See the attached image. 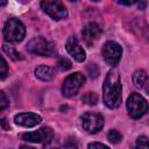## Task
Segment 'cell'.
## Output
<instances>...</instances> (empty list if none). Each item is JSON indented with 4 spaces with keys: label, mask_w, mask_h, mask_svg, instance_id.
Segmentation results:
<instances>
[{
    "label": "cell",
    "mask_w": 149,
    "mask_h": 149,
    "mask_svg": "<svg viewBox=\"0 0 149 149\" xmlns=\"http://www.w3.org/2000/svg\"><path fill=\"white\" fill-rule=\"evenodd\" d=\"M71 62L69 61V59H66V58H62L59 62H58V68L62 70V71H66V70H69V69H71Z\"/></svg>",
    "instance_id": "19"
},
{
    "label": "cell",
    "mask_w": 149,
    "mask_h": 149,
    "mask_svg": "<svg viewBox=\"0 0 149 149\" xmlns=\"http://www.w3.org/2000/svg\"><path fill=\"white\" fill-rule=\"evenodd\" d=\"M136 149H149V140L146 136H140L136 140Z\"/></svg>",
    "instance_id": "18"
},
{
    "label": "cell",
    "mask_w": 149,
    "mask_h": 149,
    "mask_svg": "<svg viewBox=\"0 0 149 149\" xmlns=\"http://www.w3.org/2000/svg\"><path fill=\"white\" fill-rule=\"evenodd\" d=\"M41 7L44 13H47L54 20H63L68 16V10L61 1L44 0L41 2Z\"/></svg>",
    "instance_id": "6"
},
{
    "label": "cell",
    "mask_w": 149,
    "mask_h": 149,
    "mask_svg": "<svg viewBox=\"0 0 149 149\" xmlns=\"http://www.w3.org/2000/svg\"><path fill=\"white\" fill-rule=\"evenodd\" d=\"M127 109L130 118L139 119L147 113L148 102L141 94L132 93L127 99Z\"/></svg>",
    "instance_id": "4"
},
{
    "label": "cell",
    "mask_w": 149,
    "mask_h": 149,
    "mask_svg": "<svg viewBox=\"0 0 149 149\" xmlns=\"http://www.w3.org/2000/svg\"><path fill=\"white\" fill-rule=\"evenodd\" d=\"M1 127H2V129H5V130H7V129H9V126H7V123H6V120L2 118L1 119Z\"/></svg>",
    "instance_id": "25"
},
{
    "label": "cell",
    "mask_w": 149,
    "mask_h": 149,
    "mask_svg": "<svg viewBox=\"0 0 149 149\" xmlns=\"http://www.w3.org/2000/svg\"><path fill=\"white\" fill-rule=\"evenodd\" d=\"M122 49L121 45L114 41H108L102 47V56L108 65H115L121 58Z\"/></svg>",
    "instance_id": "8"
},
{
    "label": "cell",
    "mask_w": 149,
    "mask_h": 149,
    "mask_svg": "<svg viewBox=\"0 0 149 149\" xmlns=\"http://www.w3.org/2000/svg\"><path fill=\"white\" fill-rule=\"evenodd\" d=\"M26 35V28L23 23L15 17L8 19L3 26V37L8 42H20Z\"/></svg>",
    "instance_id": "2"
},
{
    "label": "cell",
    "mask_w": 149,
    "mask_h": 149,
    "mask_svg": "<svg viewBox=\"0 0 149 149\" xmlns=\"http://www.w3.org/2000/svg\"><path fill=\"white\" fill-rule=\"evenodd\" d=\"M146 5H147L146 2H140V3H139V8H140V9H143V8L146 7Z\"/></svg>",
    "instance_id": "27"
},
{
    "label": "cell",
    "mask_w": 149,
    "mask_h": 149,
    "mask_svg": "<svg viewBox=\"0 0 149 149\" xmlns=\"http://www.w3.org/2000/svg\"><path fill=\"white\" fill-rule=\"evenodd\" d=\"M84 81H85V77L80 72H74L72 74H69L63 81V86H62L63 95L68 98L76 95L78 91L81 88Z\"/></svg>",
    "instance_id": "5"
},
{
    "label": "cell",
    "mask_w": 149,
    "mask_h": 149,
    "mask_svg": "<svg viewBox=\"0 0 149 149\" xmlns=\"http://www.w3.org/2000/svg\"><path fill=\"white\" fill-rule=\"evenodd\" d=\"M65 149H78V147H77V144L74 143V142H72V141H68L66 143H65V147H64Z\"/></svg>",
    "instance_id": "24"
},
{
    "label": "cell",
    "mask_w": 149,
    "mask_h": 149,
    "mask_svg": "<svg viewBox=\"0 0 149 149\" xmlns=\"http://www.w3.org/2000/svg\"><path fill=\"white\" fill-rule=\"evenodd\" d=\"M8 105H9V100L7 99V97H6L5 92H3V91H1V92H0V109H1V111H3Z\"/></svg>",
    "instance_id": "20"
},
{
    "label": "cell",
    "mask_w": 149,
    "mask_h": 149,
    "mask_svg": "<svg viewBox=\"0 0 149 149\" xmlns=\"http://www.w3.org/2000/svg\"><path fill=\"white\" fill-rule=\"evenodd\" d=\"M88 73H90L91 77H97V76L99 74V70H98V68H97L95 64H91V65H90V68H88Z\"/></svg>",
    "instance_id": "23"
},
{
    "label": "cell",
    "mask_w": 149,
    "mask_h": 149,
    "mask_svg": "<svg viewBox=\"0 0 149 149\" xmlns=\"http://www.w3.org/2000/svg\"><path fill=\"white\" fill-rule=\"evenodd\" d=\"M0 74H1V79H5L8 74V66H7V63H6L3 57L1 58V72H0Z\"/></svg>",
    "instance_id": "21"
},
{
    "label": "cell",
    "mask_w": 149,
    "mask_h": 149,
    "mask_svg": "<svg viewBox=\"0 0 149 149\" xmlns=\"http://www.w3.org/2000/svg\"><path fill=\"white\" fill-rule=\"evenodd\" d=\"M81 100L87 105H95L98 102V95L94 92H87L85 95H83Z\"/></svg>",
    "instance_id": "16"
},
{
    "label": "cell",
    "mask_w": 149,
    "mask_h": 149,
    "mask_svg": "<svg viewBox=\"0 0 149 149\" xmlns=\"http://www.w3.org/2000/svg\"><path fill=\"white\" fill-rule=\"evenodd\" d=\"M65 48L68 50V52L74 58V61L77 62H84L86 58V54L84 51V49L80 47L78 40L74 36H70L66 41Z\"/></svg>",
    "instance_id": "10"
},
{
    "label": "cell",
    "mask_w": 149,
    "mask_h": 149,
    "mask_svg": "<svg viewBox=\"0 0 149 149\" xmlns=\"http://www.w3.org/2000/svg\"><path fill=\"white\" fill-rule=\"evenodd\" d=\"M121 83L119 74L115 70L107 73L102 85V98L104 102L108 108H116L121 104Z\"/></svg>",
    "instance_id": "1"
},
{
    "label": "cell",
    "mask_w": 149,
    "mask_h": 149,
    "mask_svg": "<svg viewBox=\"0 0 149 149\" xmlns=\"http://www.w3.org/2000/svg\"><path fill=\"white\" fill-rule=\"evenodd\" d=\"M2 50H3V52H5L7 56H9L13 61H21V59L23 58L22 55H21L20 52H17V51L15 50V48L12 47V45L8 44V43H3V44H2Z\"/></svg>",
    "instance_id": "14"
},
{
    "label": "cell",
    "mask_w": 149,
    "mask_h": 149,
    "mask_svg": "<svg viewBox=\"0 0 149 149\" xmlns=\"http://www.w3.org/2000/svg\"><path fill=\"white\" fill-rule=\"evenodd\" d=\"M119 3H120V5H126V6H132V5H134L135 2H134V1H128V2H125V1H119Z\"/></svg>",
    "instance_id": "26"
},
{
    "label": "cell",
    "mask_w": 149,
    "mask_h": 149,
    "mask_svg": "<svg viewBox=\"0 0 149 149\" xmlns=\"http://www.w3.org/2000/svg\"><path fill=\"white\" fill-rule=\"evenodd\" d=\"M14 121L19 126L34 127V126L38 125L42 121V119H41L40 115H37L35 113H20V114H16L15 115Z\"/></svg>",
    "instance_id": "11"
},
{
    "label": "cell",
    "mask_w": 149,
    "mask_h": 149,
    "mask_svg": "<svg viewBox=\"0 0 149 149\" xmlns=\"http://www.w3.org/2000/svg\"><path fill=\"white\" fill-rule=\"evenodd\" d=\"M81 126L87 133L95 134L102 128L104 118L98 113H85L84 115H81Z\"/></svg>",
    "instance_id": "7"
},
{
    "label": "cell",
    "mask_w": 149,
    "mask_h": 149,
    "mask_svg": "<svg viewBox=\"0 0 149 149\" xmlns=\"http://www.w3.org/2000/svg\"><path fill=\"white\" fill-rule=\"evenodd\" d=\"M22 139L24 141L28 142H33V143H44V142H49L52 139V130L50 128L43 127L38 130L35 132H29V133H24L22 135Z\"/></svg>",
    "instance_id": "9"
},
{
    "label": "cell",
    "mask_w": 149,
    "mask_h": 149,
    "mask_svg": "<svg viewBox=\"0 0 149 149\" xmlns=\"http://www.w3.org/2000/svg\"><path fill=\"white\" fill-rule=\"evenodd\" d=\"M35 76L43 81H49L52 79V70L47 65H40L35 69Z\"/></svg>",
    "instance_id": "13"
},
{
    "label": "cell",
    "mask_w": 149,
    "mask_h": 149,
    "mask_svg": "<svg viewBox=\"0 0 149 149\" xmlns=\"http://www.w3.org/2000/svg\"><path fill=\"white\" fill-rule=\"evenodd\" d=\"M147 79H148V77H147V73L144 70H137L133 74V83L135 84L136 87H142L146 84Z\"/></svg>",
    "instance_id": "15"
},
{
    "label": "cell",
    "mask_w": 149,
    "mask_h": 149,
    "mask_svg": "<svg viewBox=\"0 0 149 149\" xmlns=\"http://www.w3.org/2000/svg\"><path fill=\"white\" fill-rule=\"evenodd\" d=\"M107 139H108V141H109L111 143L116 144V143H119V142L121 141L122 136H121V134H120L118 130L111 129V130L108 132V134H107Z\"/></svg>",
    "instance_id": "17"
},
{
    "label": "cell",
    "mask_w": 149,
    "mask_h": 149,
    "mask_svg": "<svg viewBox=\"0 0 149 149\" xmlns=\"http://www.w3.org/2000/svg\"><path fill=\"white\" fill-rule=\"evenodd\" d=\"M101 31H102V30H101V28H100V26H99L98 23H95V22H90V23L85 24V27L83 28L81 34H83L84 40L90 44V43L97 41V40L100 37Z\"/></svg>",
    "instance_id": "12"
},
{
    "label": "cell",
    "mask_w": 149,
    "mask_h": 149,
    "mask_svg": "<svg viewBox=\"0 0 149 149\" xmlns=\"http://www.w3.org/2000/svg\"><path fill=\"white\" fill-rule=\"evenodd\" d=\"M27 50L31 54L48 57H52L57 54L55 44L43 37H34L30 40L27 44Z\"/></svg>",
    "instance_id": "3"
},
{
    "label": "cell",
    "mask_w": 149,
    "mask_h": 149,
    "mask_svg": "<svg viewBox=\"0 0 149 149\" xmlns=\"http://www.w3.org/2000/svg\"><path fill=\"white\" fill-rule=\"evenodd\" d=\"M21 149H34L33 147H28V146H21Z\"/></svg>",
    "instance_id": "28"
},
{
    "label": "cell",
    "mask_w": 149,
    "mask_h": 149,
    "mask_svg": "<svg viewBox=\"0 0 149 149\" xmlns=\"http://www.w3.org/2000/svg\"><path fill=\"white\" fill-rule=\"evenodd\" d=\"M87 148L88 149H109L107 146H105L102 143H99V142H92V143L88 144Z\"/></svg>",
    "instance_id": "22"
}]
</instances>
